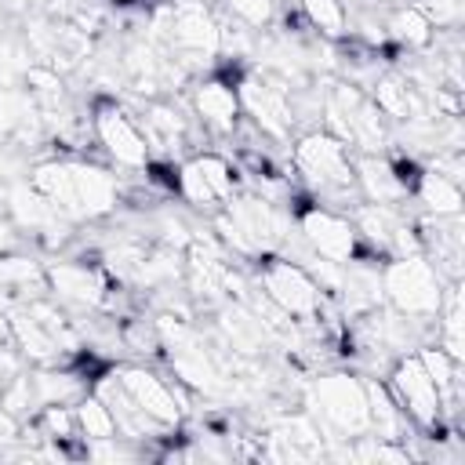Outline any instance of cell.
Here are the masks:
<instances>
[{
  "mask_svg": "<svg viewBox=\"0 0 465 465\" xmlns=\"http://www.w3.org/2000/svg\"><path fill=\"white\" fill-rule=\"evenodd\" d=\"M29 185L73 225L109 218L120 207V182L105 163L84 156H54L29 171Z\"/></svg>",
  "mask_w": 465,
  "mask_h": 465,
  "instance_id": "obj_1",
  "label": "cell"
},
{
  "mask_svg": "<svg viewBox=\"0 0 465 465\" xmlns=\"http://www.w3.org/2000/svg\"><path fill=\"white\" fill-rule=\"evenodd\" d=\"M352 160H356V153L341 138L323 131V127L302 131L294 138V145H291V171H294V178L305 185V193L312 200H320L323 207H334L341 214H349L360 203Z\"/></svg>",
  "mask_w": 465,
  "mask_h": 465,
  "instance_id": "obj_2",
  "label": "cell"
},
{
  "mask_svg": "<svg viewBox=\"0 0 465 465\" xmlns=\"http://www.w3.org/2000/svg\"><path fill=\"white\" fill-rule=\"evenodd\" d=\"M254 287H258L298 331H309V334H323V338H327L331 320H338V316H331V309H327L331 298H327L323 287L312 280V272H309L302 262H294V258H287V254H280V251L254 262Z\"/></svg>",
  "mask_w": 465,
  "mask_h": 465,
  "instance_id": "obj_3",
  "label": "cell"
},
{
  "mask_svg": "<svg viewBox=\"0 0 465 465\" xmlns=\"http://www.w3.org/2000/svg\"><path fill=\"white\" fill-rule=\"evenodd\" d=\"M305 407L331 440H356L371 432L367 378L352 371H320L305 389Z\"/></svg>",
  "mask_w": 465,
  "mask_h": 465,
  "instance_id": "obj_4",
  "label": "cell"
},
{
  "mask_svg": "<svg viewBox=\"0 0 465 465\" xmlns=\"http://www.w3.org/2000/svg\"><path fill=\"white\" fill-rule=\"evenodd\" d=\"M443 276L436 265L418 251V254H396L381 262V294L385 305L396 309L400 316L436 323L440 302H443Z\"/></svg>",
  "mask_w": 465,
  "mask_h": 465,
  "instance_id": "obj_5",
  "label": "cell"
},
{
  "mask_svg": "<svg viewBox=\"0 0 465 465\" xmlns=\"http://www.w3.org/2000/svg\"><path fill=\"white\" fill-rule=\"evenodd\" d=\"M91 138H94L102 160L113 163V167L142 171L153 160L134 109H127L120 98L102 94V98L91 102Z\"/></svg>",
  "mask_w": 465,
  "mask_h": 465,
  "instance_id": "obj_6",
  "label": "cell"
},
{
  "mask_svg": "<svg viewBox=\"0 0 465 465\" xmlns=\"http://www.w3.org/2000/svg\"><path fill=\"white\" fill-rule=\"evenodd\" d=\"M236 193H240V171H236L232 156H225L218 149H200L178 163V196L193 211L211 218Z\"/></svg>",
  "mask_w": 465,
  "mask_h": 465,
  "instance_id": "obj_7",
  "label": "cell"
},
{
  "mask_svg": "<svg viewBox=\"0 0 465 465\" xmlns=\"http://www.w3.org/2000/svg\"><path fill=\"white\" fill-rule=\"evenodd\" d=\"M385 389H389V396L396 400V407L407 414V421L418 432H440L447 425V418H443V396H440L432 374L425 371L418 349L414 352H403V356H396L389 363Z\"/></svg>",
  "mask_w": 465,
  "mask_h": 465,
  "instance_id": "obj_8",
  "label": "cell"
},
{
  "mask_svg": "<svg viewBox=\"0 0 465 465\" xmlns=\"http://www.w3.org/2000/svg\"><path fill=\"white\" fill-rule=\"evenodd\" d=\"M240 91V109L243 116L262 131V138L269 142H287L298 127L294 120V98H291V84L269 69H251L243 73V80L236 84Z\"/></svg>",
  "mask_w": 465,
  "mask_h": 465,
  "instance_id": "obj_9",
  "label": "cell"
},
{
  "mask_svg": "<svg viewBox=\"0 0 465 465\" xmlns=\"http://www.w3.org/2000/svg\"><path fill=\"white\" fill-rule=\"evenodd\" d=\"M47 272V294L69 309L73 316L80 312H102L105 309V298H109V287H113V276L105 272L102 265V254L87 258H58L51 265H44Z\"/></svg>",
  "mask_w": 465,
  "mask_h": 465,
  "instance_id": "obj_10",
  "label": "cell"
},
{
  "mask_svg": "<svg viewBox=\"0 0 465 465\" xmlns=\"http://www.w3.org/2000/svg\"><path fill=\"white\" fill-rule=\"evenodd\" d=\"M291 214H294V225H298V240H302V247L309 254L338 262V265H345L356 254H363L349 214H341L334 207H323V203H312V196L291 203Z\"/></svg>",
  "mask_w": 465,
  "mask_h": 465,
  "instance_id": "obj_11",
  "label": "cell"
},
{
  "mask_svg": "<svg viewBox=\"0 0 465 465\" xmlns=\"http://www.w3.org/2000/svg\"><path fill=\"white\" fill-rule=\"evenodd\" d=\"M113 374L120 378V385L127 389V396L167 432H178L182 418H185V385L174 378V385L156 374L149 363H113Z\"/></svg>",
  "mask_w": 465,
  "mask_h": 465,
  "instance_id": "obj_12",
  "label": "cell"
},
{
  "mask_svg": "<svg viewBox=\"0 0 465 465\" xmlns=\"http://www.w3.org/2000/svg\"><path fill=\"white\" fill-rule=\"evenodd\" d=\"M193 120L200 124L203 138H232L236 124L243 120V109H240V91L229 76L222 73H203L193 87H189V98H185Z\"/></svg>",
  "mask_w": 465,
  "mask_h": 465,
  "instance_id": "obj_13",
  "label": "cell"
},
{
  "mask_svg": "<svg viewBox=\"0 0 465 465\" xmlns=\"http://www.w3.org/2000/svg\"><path fill=\"white\" fill-rule=\"evenodd\" d=\"M352 171H356L360 200H371V203H403L411 196L407 185L400 182L389 153H356Z\"/></svg>",
  "mask_w": 465,
  "mask_h": 465,
  "instance_id": "obj_14",
  "label": "cell"
},
{
  "mask_svg": "<svg viewBox=\"0 0 465 465\" xmlns=\"http://www.w3.org/2000/svg\"><path fill=\"white\" fill-rule=\"evenodd\" d=\"M425 214L432 218H450V214H461V182L436 171V167H421L418 182H414V193H411Z\"/></svg>",
  "mask_w": 465,
  "mask_h": 465,
  "instance_id": "obj_15",
  "label": "cell"
},
{
  "mask_svg": "<svg viewBox=\"0 0 465 465\" xmlns=\"http://www.w3.org/2000/svg\"><path fill=\"white\" fill-rule=\"evenodd\" d=\"M381 29H385V40H392V44H400L407 51H425V47H432V36H436V29L429 25V18L414 4L392 7L381 18Z\"/></svg>",
  "mask_w": 465,
  "mask_h": 465,
  "instance_id": "obj_16",
  "label": "cell"
},
{
  "mask_svg": "<svg viewBox=\"0 0 465 465\" xmlns=\"http://www.w3.org/2000/svg\"><path fill=\"white\" fill-rule=\"evenodd\" d=\"M298 11L316 36L323 40L349 36V7L341 0H298Z\"/></svg>",
  "mask_w": 465,
  "mask_h": 465,
  "instance_id": "obj_17",
  "label": "cell"
},
{
  "mask_svg": "<svg viewBox=\"0 0 465 465\" xmlns=\"http://www.w3.org/2000/svg\"><path fill=\"white\" fill-rule=\"evenodd\" d=\"M73 411H76V429H80V440L84 443H91V440H105V436H116V421H113V411L87 389L76 403H73Z\"/></svg>",
  "mask_w": 465,
  "mask_h": 465,
  "instance_id": "obj_18",
  "label": "cell"
},
{
  "mask_svg": "<svg viewBox=\"0 0 465 465\" xmlns=\"http://www.w3.org/2000/svg\"><path fill=\"white\" fill-rule=\"evenodd\" d=\"M214 11L251 33H265L276 22V0H214Z\"/></svg>",
  "mask_w": 465,
  "mask_h": 465,
  "instance_id": "obj_19",
  "label": "cell"
},
{
  "mask_svg": "<svg viewBox=\"0 0 465 465\" xmlns=\"http://www.w3.org/2000/svg\"><path fill=\"white\" fill-rule=\"evenodd\" d=\"M432 29H454L461 22V0H414Z\"/></svg>",
  "mask_w": 465,
  "mask_h": 465,
  "instance_id": "obj_20",
  "label": "cell"
},
{
  "mask_svg": "<svg viewBox=\"0 0 465 465\" xmlns=\"http://www.w3.org/2000/svg\"><path fill=\"white\" fill-rule=\"evenodd\" d=\"M22 447V418L11 414L7 407H0V454Z\"/></svg>",
  "mask_w": 465,
  "mask_h": 465,
  "instance_id": "obj_21",
  "label": "cell"
},
{
  "mask_svg": "<svg viewBox=\"0 0 465 465\" xmlns=\"http://www.w3.org/2000/svg\"><path fill=\"white\" fill-rule=\"evenodd\" d=\"M11 345V320H7V309L0 305V349Z\"/></svg>",
  "mask_w": 465,
  "mask_h": 465,
  "instance_id": "obj_22",
  "label": "cell"
},
{
  "mask_svg": "<svg viewBox=\"0 0 465 465\" xmlns=\"http://www.w3.org/2000/svg\"><path fill=\"white\" fill-rule=\"evenodd\" d=\"M341 4H345V7H349V4H352V0H341Z\"/></svg>",
  "mask_w": 465,
  "mask_h": 465,
  "instance_id": "obj_23",
  "label": "cell"
}]
</instances>
